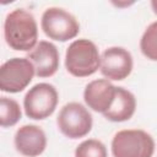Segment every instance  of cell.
Listing matches in <instances>:
<instances>
[{"label":"cell","mask_w":157,"mask_h":157,"mask_svg":"<svg viewBox=\"0 0 157 157\" xmlns=\"http://www.w3.org/2000/svg\"><path fill=\"white\" fill-rule=\"evenodd\" d=\"M6 44L18 52H31L38 44V25L34 16L25 9H15L4 22Z\"/></svg>","instance_id":"6da1fadb"},{"label":"cell","mask_w":157,"mask_h":157,"mask_svg":"<svg viewBox=\"0 0 157 157\" xmlns=\"http://www.w3.org/2000/svg\"><path fill=\"white\" fill-rule=\"evenodd\" d=\"M101 55L97 45L86 38L76 39L66 49L65 67L75 77H87L98 71Z\"/></svg>","instance_id":"7a4b0ae2"},{"label":"cell","mask_w":157,"mask_h":157,"mask_svg":"<svg viewBox=\"0 0 157 157\" xmlns=\"http://www.w3.org/2000/svg\"><path fill=\"white\" fill-rule=\"evenodd\" d=\"M110 147L113 157H152L156 144L145 130L125 129L113 136Z\"/></svg>","instance_id":"3957f363"},{"label":"cell","mask_w":157,"mask_h":157,"mask_svg":"<svg viewBox=\"0 0 157 157\" xmlns=\"http://www.w3.org/2000/svg\"><path fill=\"white\" fill-rule=\"evenodd\" d=\"M40 27L44 34L53 40L67 42L80 33V23L76 17L61 7H48L42 15Z\"/></svg>","instance_id":"277c9868"},{"label":"cell","mask_w":157,"mask_h":157,"mask_svg":"<svg viewBox=\"0 0 157 157\" xmlns=\"http://www.w3.org/2000/svg\"><path fill=\"white\" fill-rule=\"evenodd\" d=\"M59 93L56 88L48 82H39L31 87L23 98V109L26 115L33 120L49 118L56 109Z\"/></svg>","instance_id":"5b68a950"},{"label":"cell","mask_w":157,"mask_h":157,"mask_svg":"<svg viewBox=\"0 0 157 157\" xmlns=\"http://www.w3.org/2000/svg\"><path fill=\"white\" fill-rule=\"evenodd\" d=\"M56 125L64 136L75 140L88 135L92 130L93 119L85 105L78 102H70L60 109Z\"/></svg>","instance_id":"8992f818"},{"label":"cell","mask_w":157,"mask_h":157,"mask_svg":"<svg viewBox=\"0 0 157 157\" xmlns=\"http://www.w3.org/2000/svg\"><path fill=\"white\" fill-rule=\"evenodd\" d=\"M34 75V67L27 58L9 59L0 67V90L18 93L31 83Z\"/></svg>","instance_id":"52a82bcc"},{"label":"cell","mask_w":157,"mask_h":157,"mask_svg":"<svg viewBox=\"0 0 157 157\" xmlns=\"http://www.w3.org/2000/svg\"><path fill=\"white\" fill-rule=\"evenodd\" d=\"M134 67L131 53L123 47H109L101 55V74L109 81H123Z\"/></svg>","instance_id":"ba28073f"},{"label":"cell","mask_w":157,"mask_h":157,"mask_svg":"<svg viewBox=\"0 0 157 157\" xmlns=\"http://www.w3.org/2000/svg\"><path fill=\"white\" fill-rule=\"evenodd\" d=\"M27 59L32 63L36 76L50 77L55 75L60 65V55L55 44L48 40H39L38 44L28 53Z\"/></svg>","instance_id":"9c48e42d"},{"label":"cell","mask_w":157,"mask_h":157,"mask_svg":"<svg viewBox=\"0 0 157 157\" xmlns=\"http://www.w3.org/2000/svg\"><path fill=\"white\" fill-rule=\"evenodd\" d=\"M117 93L114 86L107 78H98L88 82L83 91V101L93 112L104 114L112 105Z\"/></svg>","instance_id":"30bf717a"},{"label":"cell","mask_w":157,"mask_h":157,"mask_svg":"<svg viewBox=\"0 0 157 157\" xmlns=\"http://www.w3.org/2000/svg\"><path fill=\"white\" fill-rule=\"evenodd\" d=\"M13 144L22 156L38 157L47 147V135L42 128L33 124H27L17 129Z\"/></svg>","instance_id":"8fae6325"},{"label":"cell","mask_w":157,"mask_h":157,"mask_svg":"<svg viewBox=\"0 0 157 157\" xmlns=\"http://www.w3.org/2000/svg\"><path fill=\"white\" fill-rule=\"evenodd\" d=\"M136 110V98L132 92L124 87H117L115 98L103 117L114 123L126 121L132 118Z\"/></svg>","instance_id":"7c38bea8"},{"label":"cell","mask_w":157,"mask_h":157,"mask_svg":"<svg viewBox=\"0 0 157 157\" xmlns=\"http://www.w3.org/2000/svg\"><path fill=\"white\" fill-rule=\"evenodd\" d=\"M22 117L20 104L9 97L0 98V125L2 128H10L16 125Z\"/></svg>","instance_id":"4fadbf2b"},{"label":"cell","mask_w":157,"mask_h":157,"mask_svg":"<svg viewBox=\"0 0 157 157\" xmlns=\"http://www.w3.org/2000/svg\"><path fill=\"white\" fill-rule=\"evenodd\" d=\"M140 49L145 58L157 61V21L148 25L145 29L140 39Z\"/></svg>","instance_id":"5bb4252c"},{"label":"cell","mask_w":157,"mask_h":157,"mask_svg":"<svg viewBox=\"0 0 157 157\" xmlns=\"http://www.w3.org/2000/svg\"><path fill=\"white\" fill-rule=\"evenodd\" d=\"M75 157H108V151L102 141L88 139L75 148Z\"/></svg>","instance_id":"9a60e30c"},{"label":"cell","mask_w":157,"mask_h":157,"mask_svg":"<svg viewBox=\"0 0 157 157\" xmlns=\"http://www.w3.org/2000/svg\"><path fill=\"white\" fill-rule=\"evenodd\" d=\"M151 7H152L153 12L157 15V0H152L151 1Z\"/></svg>","instance_id":"2e32d148"}]
</instances>
